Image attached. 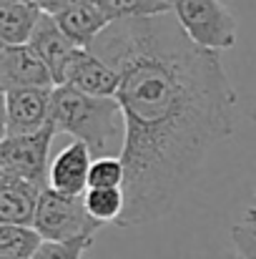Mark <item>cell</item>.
Wrapping results in <instances>:
<instances>
[{
  "label": "cell",
  "mask_w": 256,
  "mask_h": 259,
  "mask_svg": "<svg viewBox=\"0 0 256 259\" xmlns=\"http://www.w3.org/2000/svg\"><path fill=\"white\" fill-rule=\"evenodd\" d=\"M88 51L121 76L126 211L118 227L159 222L196 181L214 146L234 136L239 93L219 53L198 48L173 13L116 20Z\"/></svg>",
  "instance_id": "cell-1"
},
{
  "label": "cell",
  "mask_w": 256,
  "mask_h": 259,
  "mask_svg": "<svg viewBox=\"0 0 256 259\" xmlns=\"http://www.w3.org/2000/svg\"><path fill=\"white\" fill-rule=\"evenodd\" d=\"M50 123L56 131L83 141L90 154L106 156L103 151L121 131H126L123 111L118 98L88 96L71 86H56L50 98Z\"/></svg>",
  "instance_id": "cell-2"
},
{
  "label": "cell",
  "mask_w": 256,
  "mask_h": 259,
  "mask_svg": "<svg viewBox=\"0 0 256 259\" xmlns=\"http://www.w3.org/2000/svg\"><path fill=\"white\" fill-rule=\"evenodd\" d=\"M173 18L203 51L221 53L236 46L239 23L221 0H173Z\"/></svg>",
  "instance_id": "cell-3"
},
{
  "label": "cell",
  "mask_w": 256,
  "mask_h": 259,
  "mask_svg": "<svg viewBox=\"0 0 256 259\" xmlns=\"http://www.w3.org/2000/svg\"><path fill=\"white\" fill-rule=\"evenodd\" d=\"M103 224H98L88 209L83 196H68L50 186L43 189L33 229L43 237V242H71L81 237H95V232Z\"/></svg>",
  "instance_id": "cell-4"
},
{
  "label": "cell",
  "mask_w": 256,
  "mask_h": 259,
  "mask_svg": "<svg viewBox=\"0 0 256 259\" xmlns=\"http://www.w3.org/2000/svg\"><path fill=\"white\" fill-rule=\"evenodd\" d=\"M56 126L25 136H3L0 141V176L23 179L38 186H48V154L56 136Z\"/></svg>",
  "instance_id": "cell-5"
},
{
  "label": "cell",
  "mask_w": 256,
  "mask_h": 259,
  "mask_svg": "<svg viewBox=\"0 0 256 259\" xmlns=\"http://www.w3.org/2000/svg\"><path fill=\"white\" fill-rule=\"evenodd\" d=\"M3 136H25L50 123L53 88H18L3 93Z\"/></svg>",
  "instance_id": "cell-6"
},
{
  "label": "cell",
  "mask_w": 256,
  "mask_h": 259,
  "mask_svg": "<svg viewBox=\"0 0 256 259\" xmlns=\"http://www.w3.org/2000/svg\"><path fill=\"white\" fill-rule=\"evenodd\" d=\"M0 86L8 93L18 88H56V81L30 46H0Z\"/></svg>",
  "instance_id": "cell-7"
},
{
  "label": "cell",
  "mask_w": 256,
  "mask_h": 259,
  "mask_svg": "<svg viewBox=\"0 0 256 259\" xmlns=\"http://www.w3.org/2000/svg\"><path fill=\"white\" fill-rule=\"evenodd\" d=\"M63 86H71L76 91H83L88 96L100 98H116L121 88V76L116 68H111L106 61H100L93 51L78 48L66 68Z\"/></svg>",
  "instance_id": "cell-8"
},
{
  "label": "cell",
  "mask_w": 256,
  "mask_h": 259,
  "mask_svg": "<svg viewBox=\"0 0 256 259\" xmlns=\"http://www.w3.org/2000/svg\"><path fill=\"white\" fill-rule=\"evenodd\" d=\"M28 46H30V48L38 53V58L48 66V71H50L56 86H63V81H66V68H68L71 58L76 56L78 46L61 30V25H58V20H56L53 15L43 13V18H40V23H38V28H35V33H33V38H30Z\"/></svg>",
  "instance_id": "cell-9"
},
{
  "label": "cell",
  "mask_w": 256,
  "mask_h": 259,
  "mask_svg": "<svg viewBox=\"0 0 256 259\" xmlns=\"http://www.w3.org/2000/svg\"><path fill=\"white\" fill-rule=\"evenodd\" d=\"M90 156L93 154L83 141L68 144L48 169V186L68 196H83L88 191V174L93 164Z\"/></svg>",
  "instance_id": "cell-10"
},
{
  "label": "cell",
  "mask_w": 256,
  "mask_h": 259,
  "mask_svg": "<svg viewBox=\"0 0 256 259\" xmlns=\"http://www.w3.org/2000/svg\"><path fill=\"white\" fill-rule=\"evenodd\" d=\"M43 189L45 186H38L23 179L0 176V224L33 227Z\"/></svg>",
  "instance_id": "cell-11"
},
{
  "label": "cell",
  "mask_w": 256,
  "mask_h": 259,
  "mask_svg": "<svg viewBox=\"0 0 256 259\" xmlns=\"http://www.w3.org/2000/svg\"><path fill=\"white\" fill-rule=\"evenodd\" d=\"M43 8L33 0H0V46H28Z\"/></svg>",
  "instance_id": "cell-12"
},
{
  "label": "cell",
  "mask_w": 256,
  "mask_h": 259,
  "mask_svg": "<svg viewBox=\"0 0 256 259\" xmlns=\"http://www.w3.org/2000/svg\"><path fill=\"white\" fill-rule=\"evenodd\" d=\"M61 25V30L78 46V48H90L93 40L111 25V20L106 18V13L95 5H81V8H73V10H66V13H58L53 15Z\"/></svg>",
  "instance_id": "cell-13"
},
{
  "label": "cell",
  "mask_w": 256,
  "mask_h": 259,
  "mask_svg": "<svg viewBox=\"0 0 256 259\" xmlns=\"http://www.w3.org/2000/svg\"><path fill=\"white\" fill-rule=\"evenodd\" d=\"M111 23L131 18H159L173 13V0H98Z\"/></svg>",
  "instance_id": "cell-14"
},
{
  "label": "cell",
  "mask_w": 256,
  "mask_h": 259,
  "mask_svg": "<svg viewBox=\"0 0 256 259\" xmlns=\"http://www.w3.org/2000/svg\"><path fill=\"white\" fill-rule=\"evenodd\" d=\"M43 247V237L33 227L0 224V259H33Z\"/></svg>",
  "instance_id": "cell-15"
},
{
  "label": "cell",
  "mask_w": 256,
  "mask_h": 259,
  "mask_svg": "<svg viewBox=\"0 0 256 259\" xmlns=\"http://www.w3.org/2000/svg\"><path fill=\"white\" fill-rule=\"evenodd\" d=\"M85 209L98 224H118L126 211L123 189H88Z\"/></svg>",
  "instance_id": "cell-16"
},
{
  "label": "cell",
  "mask_w": 256,
  "mask_h": 259,
  "mask_svg": "<svg viewBox=\"0 0 256 259\" xmlns=\"http://www.w3.org/2000/svg\"><path fill=\"white\" fill-rule=\"evenodd\" d=\"M126 166L121 156H95L88 174V189H123Z\"/></svg>",
  "instance_id": "cell-17"
},
{
  "label": "cell",
  "mask_w": 256,
  "mask_h": 259,
  "mask_svg": "<svg viewBox=\"0 0 256 259\" xmlns=\"http://www.w3.org/2000/svg\"><path fill=\"white\" fill-rule=\"evenodd\" d=\"M231 239L241 259H256V209H246V217L231 227Z\"/></svg>",
  "instance_id": "cell-18"
},
{
  "label": "cell",
  "mask_w": 256,
  "mask_h": 259,
  "mask_svg": "<svg viewBox=\"0 0 256 259\" xmlns=\"http://www.w3.org/2000/svg\"><path fill=\"white\" fill-rule=\"evenodd\" d=\"M90 244H93V237H81L71 242H43V247L35 252L33 259H83Z\"/></svg>",
  "instance_id": "cell-19"
},
{
  "label": "cell",
  "mask_w": 256,
  "mask_h": 259,
  "mask_svg": "<svg viewBox=\"0 0 256 259\" xmlns=\"http://www.w3.org/2000/svg\"><path fill=\"white\" fill-rule=\"evenodd\" d=\"M98 0H48L43 13L48 15H58V13H66V10H73V8H81V5H95Z\"/></svg>",
  "instance_id": "cell-20"
},
{
  "label": "cell",
  "mask_w": 256,
  "mask_h": 259,
  "mask_svg": "<svg viewBox=\"0 0 256 259\" xmlns=\"http://www.w3.org/2000/svg\"><path fill=\"white\" fill-rule=\"evenodd\" d=\"M33 3H38L40 8H45V3H48V0H33Z\"/></svg>",
  "instance_id": "cell-21"
},
{
  "label": "cell",
  "mask_w": 256,
  "mask_h": 259,
  "mask_svg": "<svg viewBox=\"0 0 256 259\" xmlns=\"http://www.w3.org/2000/svg\"><path fill=\"white\" fill-rule=\"evenodd\" d=\"M224 259H241V257H239V254H226Z\"/></svg>",
  "instance_id": "cell-22"
},
{
  "label": "cell",
  "mask_w": 256,
  "mask_h": 259,
  "mask_svg": "<svg viewBox=\"0 0 256 259\" xmlns=\"http://www.w3.org/2000/svg\"><path fill=\"white\" fill-rule=\"evenodd\" d=\"M254 194H256V191H254Z\"/></svg>",
  "instance_id": "cell-23"
}]
</instances>
